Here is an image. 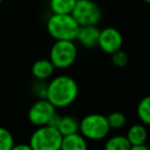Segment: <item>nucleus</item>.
Here are the masks:
<instances>
[{
	"label": "nucleus",
	"mask_w": 150,
	"mask_h": 150,
	"mask_svg": "<svg viewBox=\"0 0 150 150\" xmlns=\"http://www.w3.org/2000/svg\"><path fill=\"white\" fill-rule=\"evenodd\" d=\"M78 84L68 75H59L46 84L45 99L56 108H66L77 99Z\"/></svg>",
	"instance_id": "obj_1"
},
{
	"label": "nucleus",
	"mask_w": 150,
	"mask_h": 150,
	"mask_svg": "<svg viewBox=\"0 0 150 150\" xmlns=\"http://www.w3.org/2000/svg\"><path fill=\"white\" fill-rule=\"evenodd\" d=\"M46 29L48 34L56 41L58 40L74 41L79 30V25L71 15L52 13L47 20Z\"/></svg>",
	"instance_id": "obj_2"
},
{
	"label": "nucleus",
	"mask_w": 150,
	"mask_h": 150,
	"mask_svg": "<svg viewBox=\"0 0 150 150\" xmlns=\"http://www.w3.org/2000/svg\"><path fill=\"white\" fill-rule=\"evenodd\" d=\"M110 129L107 117L99 113L86 115L79 122V134L86 140L100 141L105 139Z\"/></svg>",
	"instance_id": "obj_3"
},
{
	"label": "nucleus",
	"mask_w": 150,
	"mask_h": 150,
	"mask_svg": "<svg viewBox=\"0 0 150 150\" xmlns=\"http://www.w3.org/2000/svg\"><path fill=\"white\" fill-rule=\"evenodd\" d=\"M62 140L63 136L58 129L44 125L33 132L29 145L33 150H61Z\"/></svg>",
	"instance_id": "obj_4"
},
{
	"label": "nucleus",
	"mask_w": 150,
	"mask_h": 150,
	"mask_svg": "<svg viewBox=\"0 0 150 150\" xmlns=\"http://www.w3.org/2000/svg\"><path fill=\"white\" fill-rule=\"evenodd\" d=\"M77 59V47L74 41L58 40L52 44L50 52V59L54 68L67 69Z\"/></svg>",
	"instance_id": "obj_5"
},
{
	"label": "nucleus",
	"mask_w": 150,
	"mask_h": 150,
	"mask_svg": "<svg viewBox=\"0 0 150 150\" xmlns=\"http://www.w3.org/2000/svg\"><path fill=\"white\" fill-rule=\"evenodd\" d=\"M71 16L77 22L79 27L97 26L102 20V11L93 0H79L76 1Z\"/></svg>",
	"instance_id": "obj_6"
},
{
	"label": "nucleus",
	"mask_w": 150,
	"mask_h": 150,
	"mask_svg": "<svg viewBox=\"0 0 150 150\" xmlns=\"http://www.w3.org/2000/svg\"><path fill=\"white\" fill-rule=\"evenodd\" d=\"M56 107L52 106L46 99L36 101L28 111V119L37 127L47 125L48 121L57 113Z\"/></svg>",
	"instance_id": "obj_7"
},
{
	"label": "nucleus",
	"mask_w": 150,
	"mask_h": 150,
	"mask_svg": "<svg viewBox=\"0 0 150 150\" xmlns=\"http://www.w3.org/2000/svg\"><path fill=\"white\" fill-rule=\"evenodd\" d=\"M123 38L121 33L113 27H107L100 31L98 46L104 52L112 54L121 50Z\"/></svg>",
	"instance_id": "obj_8"
},
{
	"label": "nucleus",
	"mask_w": 150,
	"mask_h": 150,
	"mask_svg": "<svg viewBox=\"0 0 150 150\" xmlns=\"http://www.w3.org/2000/svg\"><path fill=\"white\" fill-rule=\"evenodd\" d=\"M100 31L97 26H83L79 27L76 39L81 45L88 48L98 46Z\"/></svg>",
	"instance_id": "obj_9"
},
{
	"label": "nucleus",
	"mask_w": 150,
	"mask_h": 150,
	"mask_svg": "<svg viewBox=\"0 0 150 150\" xmlns=\"http://www.w3.org/2000/svg\"><path fill=\"white\" fill-rule=\"evenodd\" d=\"M54 67L50 60L46 59H40L34 62L32 65L31 72L36 80L38 81H44L52 76L54 72Z\"/></svg>",
	"instance_id": "obj_10"
},
{
	"label": "nucleus",
	"mask_w": 150,
	"mask_h": 150,
	"mask_svg": "<svg viewBox=\"0 0 150 150\" xmlns=\"http://www.w3.org/2000/svg\"><path fill=\"white\" fill-rule=\"evenodd\" d=\"M147 136L148 133L145 125L142 123H136L127 129L125 137L129 140L132 146H139L145 144L146 140H147Z\"/></svg>",
	"instance_id": "obj_11"
},
{
	"label": "nucleus",
	"mask_w": 150,
	"mask_h": 150,
	"mask_svg": "<svg viewBox=\"0 0 150 150\" xmlns=\"http://www.w3.org/2000/svg\"><path fill=\"white\" fill-rule=\"evenodd\" d=\"M86 139L79 133L63 137L61 150H88Z\"/></svg>",
	"instance_id": "obj_12"
},
{
	"label": "nucleus",
	"mask_w": 150,
	"mask_h": 150,
	"mask_svg": "<svg viewBox=\"0 0 150 150\" xmlns=\"http://www.w3.org/2000/svg\"><path fill=\"white\" fill-rule=\"evenodd\" d=\"M79 122L80 121L72 115L62 116L58 131L63 137L77 134L79 133Z\"/></svg>",
	"instance_id": "obj_13"
},
{
	"label": "nucleus",
	"mask_w": 150,
	"mask_h": 150,
	"mask_svg": "<svg viewBox=\"0 0 150 150\" xmlns=\"http://www.w3.org/2000/svg\"><path fill=\"white\" fill-rule=\"evenodd\" d=\"M76 0H50V11L54 15H71Z\"/></svg>",
	"instance_id": "obj_14"
},
{
	"label": "nucleus",
	"mask_w": 150,
	"mask_h": 150,
	"mask_svg": "<svg viewBox=\"0 0 150 150\" xmlns=\"http://www.w3.org/2000/svg\"><path fill=\"white\" fill-rule=\"evenodd\" d=\"M132 145L125 136L117 135L109 138L104 146V150H129Z\"/></svg>",
	"instance_id": "obj_15"
},
{
	"label": "nucleus",
	"mask_w": 150,
	"mask_h": 150,
	"mask_svg": "<svg viewBox=\"0 0 150 150\" xmlns=\"http://www.w3.org/2000/svg\"><path fill=\"white\" fill-rule=\"evenodd\" d=\"M137 115L144 125H150V96L141 99L137 106Z\"/></svg>",
	"instance_id": "obj_16"
},
{
	"label": "nucleus",
	"mask_w": 150,
	"mask_h": 150,
	"mask_svg": "<svg viewBox=\"0 0 150 150\" xmlns=\"http://www.w3.org/2000/svg\"><path fill=\"white\" fill-rule=\"evenodd\" d=\"M106 117L109 127L112 129H119L125 127V123H127V116L122 112H119V111L111 112Z\"/></svg>",
	"instance_id": "obj_17"
},
{
	"label": "nucleus",
	"mask_w": 150,
	"mask_h": 150,
	"mask_svg": "<svg viewBox=\"0 0 150 150\" xmlns=\"http://www.w3.org/2000/svg\"><path fill=\"white\" fill-rule=\"evenodd\" d=\"M15 145V139L11 132L0 127V150H11Z\"/></svg>",
	"instance_id": "obj_18"
},
{
	"label": "nucleus",
	"mask_w": 150,
	"mask_h": 150,
	"mask_svg": "<svg viewBox=\"0 0 150 150\" xmlns=\"http://www.w3.org/2000/svg\"><path fill=\"white\" fill-rule=\"evenodd\" d=\"M111 62L114 65L115 67H118V68H123L127 65L129 62V57L125 52H123L122 50H118V52H114V54H111Z\"/></svg>",
	"instance_id": "obj_19"
},
{
	"label": "nucleus",
	"mask_w": 150,
	"mask_h": 150,
	"mask_svg": "<svg viewBox=\"0 0 150 150\" xmlns=\"http://www.w3.org/2000/svg\"><path fill=\"white\" fill-rule=\"evenodd\" d=\"M61 118H62V116H61V115H59L58 113H56V114H54V116L50 118V120L48 121L47 125H48V127H52V129H58L59 125H60V122H61Z\"/></svg>",
	"instance_id": "obj_20"
},
{
	"label": "nucleus",
	"mask_w": 150,
	"mask_h": 150,
	"mask_svg": "<svg viewBox=\"0 0 150 150\" xmlns=\"http://www.w3.org/2000/svg\"><path fill=\"white\" fill-rule=\"evenodd\" d=\"M11 150H33V149H32L29 144L20 143V144H15L13 147L11 148Z\"/></svg>",
	"instance_id": "obj_21"
},
{
	"label": "nucleus",
	"mask_w": 150,
	"mask_h": 150,
	"mask_svg": "<svg viewBox=\"0 0 150 150\" xmlns=\"http://www.w3.org/2000/svg\"><path fill=\"white\" fill-rule=\"evenodd\" d=\"M129 150H150L149 147L144 144V145H139V146H132V148Z\"/></svg>",
	"instance_id": "obj_22"
},
{
	"label": "nucleus",
	"mask_w": 150,
	"mask_h": 150,
	"mask_svg": "<svg viewBox=\"0 0 150 150\" xmlns=\"http://www.w3.org/2000/svg\"><path fill=\"white\" fill-rule=\"evenodd\" d=\"M142 1H144V2L147 3V4H150V0H142Z\"/></svg>",
	"instance_id": "obj_23"
},
{
	"label": "nucleus",
	"mask_w": 150,
	"mask_h": 150,
	"mask_svg": "<svg viewBox=\"0 0 150 150\" xmlns=\"http://www.w3.org/2000/svg\"><path fill=\"white\" fill-rule=\"evenodd\" d=\"M2 2H3V0H0V4H1Z\"/></svg>",
	"instance_id": "obj_24"
},
{
	"label": "nucleus",
	"mask_w": 150,
	"mask_h": 150,
	"mask_svg": "<svg viewBox=\"0 0 150 150\" xmlns=\"http://www.w3.org/2000/svg\"><path fill=\"white\" fill-rule=\"evenodd\" d=\"M76 1H79V0H76Z\"/></svg>",
	"instance_id": "obj_25"
}]
</instances>
